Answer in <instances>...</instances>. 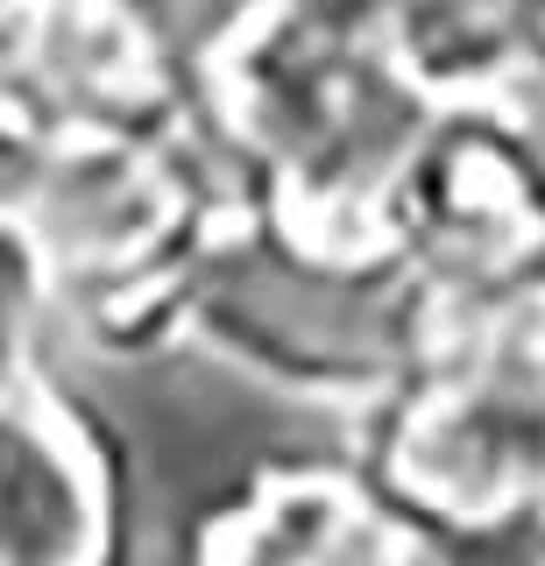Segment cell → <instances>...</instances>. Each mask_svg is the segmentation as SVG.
Here are the masks:
<instances>
[{
  "mask_svg": "<svg viewBox=\"0 0 545 566\" xmlns=\"http://www.w3.org/2000/svg\"><path fill=\"white\" fill-rule=\"evenodd\" d=\"M93 531L99 510L78 447L36 411L0 403V566H78Z\"/></svg>",
  "mask_w": 545,
  "mask_h": 566,
  "instance_id": "6da1fadb",
  "label": "cell"
},
{
  "mask_svg": "<svg viewBox=\"0 0 545 566\" xmlns=\"http://www.w3.org/2000/svg\"><path fill=\"white\" fill-rule=\"evenodd\" d=\"M213 566H411V538H397L355 489L312 474L262 495Z\"/></svg>",
  "mask_w": 545,
  "mask_h": 566,
  "instance_id": "7a4b0ae2",
  "label": "cell"
},
{
  "mask_svg": "<svg viewBox=\"0 0 545 566\" xmlns=\"http://www.w3.org/2000/svg\"><path fill=\"white\" fill-rule=\"evenodd\" d=\"M29 305H36V270H29V234H14V220H0V403H8V376L29 333Z\"/></svg>",
  "mask_w": 545,
  "mask_h": 566,
  "instance_id": "3957f363",
  "label": "cell"
}]
</instances>
